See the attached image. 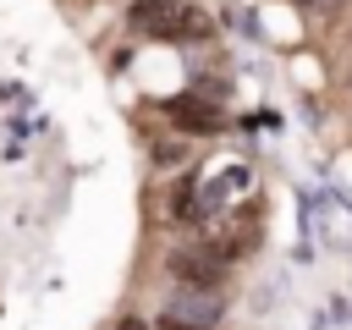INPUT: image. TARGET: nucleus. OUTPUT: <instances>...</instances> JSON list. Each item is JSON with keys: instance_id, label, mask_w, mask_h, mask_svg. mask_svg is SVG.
Masks as SVG:
<instances>
[{"instance_id": "1", "label": "nucleus", "mask_w": 352, "mask_h": 330, "mask_svg": "<svg viewBox=\"0 0 352 330\" xmlns=\"http://www.w3.org/2000/svg\"><path fill=\"white\" fill-rule=\"evenodd\" d=\"M192 16H198V11H192L187 0H138V6H132V28H138V33H165V38L192 33V28H198Z\"/></svg>"}, {"instance_id": "2", "label": "nucleus", "mask_w": 352, "mask_h": 330, "mask_svg": "<svg viewBox=\"0 0 352 330\" xmlns=\"http://www.w3.org/2000/svg\"><path fill=\"white\" fill-rule=\"evenodd\" d=\"M170 275H176L182 286L214 292V286H220V275H226V258H220L214 248H182V253L170 258Z\"/></svg>"}, {"instance_id": "3", "label": "nucleus", "mask_w": 352, "mask_h": 330, "mask_svg": "<svg viewBox=\"0 0 352 330\" xmlns=\"http://www.w3.org/2000/svg\"><path fill=\"white\" fill-rule=\"evenodd\" d=\"M170 116H176L182 126H204V132H214V126H220V116H214V110H187V99H176V104H170Z\"/></svg>"}, {"instance_id": "6", "label": "nucleus", "mask_w": 352, "mask_h": 330, "mask_svg": "<svg viewBox=\"0 0 352 330\" xmlns=\"http://www.w3.org/2000/svg\"><path fill=\"white\" fill-rule=\"evenodd\" d=\"M302 6H319V0H302Z\"/></svg>"}, {"instance_id": "5", "label": "nucleus", "mask_w": 352, "mask_h": 330, "mask_svg": "<svg viewBox=\"0 0 352 330\" xmlns=\"http://www.w3.org/2000/svg\"><path fill=\"white\" fill-rule=\"evenodd\" d=\"M121 330H143V319H121Z\"/></svg>"}, {"instance_id": "4", "label": "nucleus", "mask_w": 352, "mask_h": 330, "mask_svg": "<svg viewBox=\"0 0 352 330\" xmlns=\"http://www.w3.org/2000/svg\"><path fill=\"white\" fill-rule=\"evenodd\" d=\"M160 330H187V319H160Z\"/></svg>"}]
</instances>
